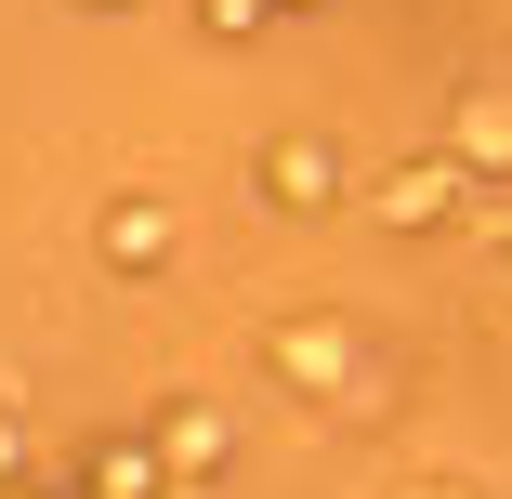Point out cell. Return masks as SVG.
<instances>
[{"label": "cell", "mask_w": 512, "mask_h": 499, "mask_svg": "<svg viewBox=\"0 0 512 499\" xmlns=\"http://www.w3.org/2000/svg\"><path fill=\"white\" fill-rule=\"evenodd\" d=\"M447 145H460L486 184H512V92H473V106L447 119Z\"/></svg>", "instance_id": "obj_4"}, {"label": "cell", "mask_w": 512, "mask_h": 499, "mask_svg": "<svg viewBox=\"0 0 512 499\" xmlns=\"http://www.w3.org/2000/svg\"><path fill=\"white\" fill-rule=\"evenodd\" d=\"M171 460H184V486H197V473H224V421H211V408H184V421H171Z\"/></svg>", "instance_id": "obj_5"}, {"label": "cell", "mask_w": 512, "mask_h": 499, "mask_svg": "<svg viewBox=\"0 0 512 499\" xmlns=\"http://www.w3.org/2000/svg\"><path fill=\"white\" fill-rule=\"evenodd\" d=\"M250 197L289 211V224H316V211H342V158H329L316 132H276V145L250 158Z\"/></svg>", "instance_id": "obj_2"}, {"label": "cell", "mask_w": 512, "mask_h": 499, "mask_svg": "<svg viewBox=\"0 0 512 499\" xmlns=\"http://www.w3.org/2000/svg\"><path fill=\"white\" fill-rule=\"evenodd\" d=\"M263 14H276V0H197V27H211V40H250Z\"/></svg>", "instance_id": "obj_6"}, {"label": "cell", "mask_w": 512, "mask_h": 499, "mask_svg": "<svg viewBox=\"0 0 512 499\" xmlns=\"http://www.w3.org/2000/svg\"><path fill=\"white\" fill-rule=\"evenodd\" d=\"M263 368L302 381V394H329V408H381V381H368V355H355L342 316H289V329H263Z\"/></svg>", "instance_id": "obj_1"}, {"label": "cell", "mask_w": 512, "mask_h": 499, "mask_svg": "<svg viewBox=\"0 0 512 499\" xmlns=\"http://www.w3.org/2000/svg\"><path fill=\"white\" fill-rule=\"evenodd\" d=\"M499 250H512V211H499Z\"/></svg>", "instance_id": "obj_8"}, {"label": "cell", "mask_w": 512, "mask_h": 499, "mask_svg": "<svg viewBox=\"0 0 512 499\" xmlns=\"http://www.w3.org/2000/svg\"><path fill=\"white\" fill-rule=\"evenodd\" d=\"M289 14H302V0H289Z\"/></svg>", "instance_id": "obj_9"}, {"label": "cell", "mask_w": 512, "mask_h": 499, "mask_svg": "<svg viewBox=\"0 0 512 499\" xmlns=\"http://www.w3.org/2000/svg\"><path fill=\"white\" fill-rule=\"evenodd\" d=\"M79 14H132V0H79Z\"/></svg>", "instance_id": "obj_7"}, {"label": "cell", "mask_w": 512, "mask_h": 499, "mask_svg": "<svg viewBox=\"0 0 512 499\" xmlns=\"http://www.w3.org/2000/svg\"><path fill=\"white\" fill-rule=\"evenodd\" d=\"M92 250H106L119 276L171 263V197H106V224H92Z\"/></svg>", "instance_id": "obj_3"}]
</instances>
